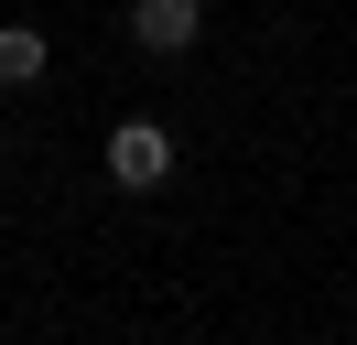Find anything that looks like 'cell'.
Returning a JSON list of instances; mask_svg holds the SVG:
<instances>
[{
    "mask_svg": "<svg viewBox=\"0 0 357 345\" xmlns=\"http://www.w3.org/2000/svg\"><path fill=\"white\" fill-rule=\"evenodd\" d=\"M109 184L119 194H162V184H174V129H162V119H119L109 129Z\"/></svg>",
    "mask_w": 357,
    "mask_h": 345,
    "instance_id": "cell-1",
    "label": "cell"
},
{
    "mask_svg": "<svg viewBox=\"0 0 357 345\" xmlns=\"http://www.w3.org/2000/svg\"><path fill=\"white\" fill-rule=\"evenodd\" d=\"M130 43L141 54H195L206 43V0H130Z\"/></svg>",
    "mask_w": 357,
    "mask_h": 345,
    "instance_id": "cell-2",
    "label": "cell"
},
{
    "mask_svg": "<svg viewBox=\"0 0 357 345\" xmlns=\"http://www.w3.org/2000/svg\"><path fill=\"white\" fill-rule=\"evenodd\" d=\"M44 65H54V43L33 22H0V86H44Z\"/></svg>",
    "mask_w": 357,
    "mask_h": 345,
    "instance_id": "cell-3",
    "label": "cell"
}]
</instances>
